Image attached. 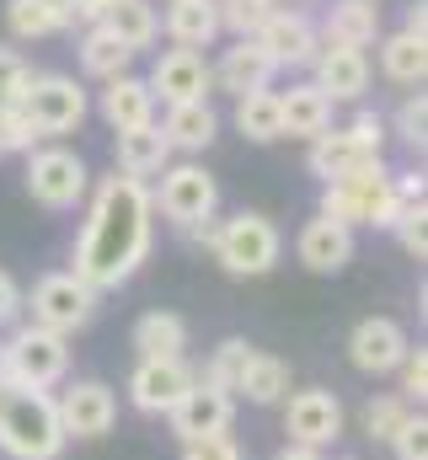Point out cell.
<instances>
[{"label":"cell","mask_w":428,"mask_h":460,"mask_svg":"<svg viewBox=\"0 0 428 460\" xmlns=\"http://www.w3.org/2000/svg\"><path fill=\"white\" fill-rule=\"evenodd\" d=\"M172 434L188 445V439H210V434H230V423H236V396H225V391H214V385H193L172 412Z\"/></svg>","instance_id":"16"},{"label":"cell","mask_w":428,"mask_h":460,"mask_svg":"<svg viewBox=\"0 0 428 460\" xmlns=\"http://www.w3.org/2000/svg\"><path fill=\"white\" fill-rule=\"evenodd\" d=\"M284 434L290 445H306V450H326L343 439V402L332 391H295L284 396Z\"/></svg>","instance_id":"13"},{"label":"cell","mask_w":428,"mask_h":460,"mask_svg":"<svg viewBox=\"0 0 428 460\" xmlns=\"http://www.w3.org/2000/svg\"><path fill=\"white\" fill-rule=\"evenodd\" d=\"M5 27H11L16 38H54V32H65L70 22L54 16V11L38 5V0H11V5H5Z\"/></svg>","instance_id":"35"},{"label":"cell","mask_w":428,"mask_h":460,"mask_svg":"<svg viewBox=\"0 0 428 460\" xmlns=\"http://www.w3.org/2000/svg\"><path fill=\"white\" fill-rule=\"evenodd\" d=\"M311 70H317V92H326V102H359L364 92H370V54L364 49H337V43H321L317 59H311Z\"/></svg>","instance_id":"17"},{"label":"cell","mask_w":428,"mask_h":460,"mask_svg":"<svg viewBox=\"0 0 428 460\" xmlns=\"http://www.w3.org/2000/svg\"><path fill=\"white\" fill-rule=\"evenodd\" d=\"M273 5H279V0H273Z\"/></svg>","instance_id":"49"},{"label":"cell","mask_w":428,"mask_h":460,"mask_svg":"<svg viewBox=\"0 0 428 460\" xmlns=\"http://www.w3.org/2000/svg\"><path fill=\"white\" fill-rule=\"evenodd\" d=\"M161 134H166L172 150L199 155V150H210L214 134H219V113H214L210 102H177V108H166V118H161Z\"/></svg>","instance_id":"25"},{"label":"cell","mask_w":428,"mask_h":460,"mask_svg":"<svg viewBox=\"0 0 428 460\" xmlns=\"http://www.w3.org/2000/svg\"><path fill=\"white\" fill-rule=\"evenodd\" d=\"M295 257L311 268V273H343L353 262V230L332 226V220H306L300 241H295Z\"/></svg>","instance_id":"21"},{"label":"cell","mask_w":428,"mask_h":460,"mask_svg":"<svg viewBox=\"0 0 428 460\" xmlns=\"http://www.w3.org/2000/svg\"><path fill=\"white\" fill-rule=\"evenodd\" d=\"M97 27H107L129 54H139V49H150V43L161 38V16H156V5H150V0H112Z\"/></svg>","instance_id":"26"},{"label":"cell","mask_w":428,"mask_h":460,"mask_svg":"<svg viewBox=\"0 0 428 460\" xmlns=\"http://www.w3.org/2000/svg\"><path fill=\"white\" fill-rule=\"evenodd\" d=\"M348 134H353V139H364L370 150H380V145H386V118H380V113H359L353 123H348Z\"/></svg>","instance_id":"43"},{"label":"cell","mask_w":428,"mask_h":460,"mask_svg":"<svg viewBox=\"0 0 428 460\" xmlns=\"http://www.w3.org/2000/svg\"><path fill=\"white\" fill-rule=\"evenodd\" d=\"M156 204H150V188L112 172L97 182L92 193V209H86V226L76 241V279L86 289H118L139 273V262L150 257V235H156Z\"/></svg>","instance_id":"1"},{"label":"cell","mask_w":428,"mask_h":460,"mask_svg":"<svg viewBox=\"0 0 428 460\" xmlns=\"http://www.w3.org/2000/svg\"><path fill=\"white\" fill-rule=\"evenodd\" d=\"M92 188V172L76 150L65 145H43V150H27V193L43 204V209H76Z\"/></svg>","instance_id":"8"},{"label":"cell","mask_w":428,"mask_h":460,"mask_svg":"<svg viewBox=\"0 0 428 460\" xmlns=\"http://www.w3.org/2000/svg\"><path fill=\"white\" fill-rule=\"evenodd\" d=\"M199 385V369L188 358H139L129 375V402L139 412H172Z\"/></svg>","instance_id":"11"},{"label":"cell","mask_w":428,"mask_h":460,"mask_svg":"<svg viewBox=\"0 0 428 460\" xmlns=\"http://www.w3.org/2000/svg\"><path fill=\"white\" fill-rule=\"evenodd\" d=\"M134 348H139V358H183L188 322L177 311H145L134 322Z\"/></svg>","instance_id":"29"},{"label":"cell","mask_w":428,"mask_h":460,"mask_svg":"<svg viewBox=\"0 0 428 460\" xmlns=\"http://www.w3.org/2000/svg\"><path fill=\"white\" fill-rule=\"evenodd\" d=\"M22 316V289H16V279L0 268V327H11Z\"/></svg>","instance_id":"44"},{"label":"cell","mask_w":428,"mask_h":460,"mask_svg":"<svg viewBox=\"0 0 428 460\" xmlns=\"http://www.w3.org/2000/svg\"><path fill=\"white\" fill-rule=\"evenodd\" d=\"M311 172H317L321 182H343V177H353V172H364V166H375L380 161V150H370L364 139H353L348 134V123L343 128H326L311 139Z\"/></svg>","instance_id":"19"},{"label":"cell","mask_w":428,"mask_h":460,"mask_svg":"<svg viewBox=\"0 0 428 460\" xmlns=\"http://www.w3.org/2000/svg\"><path fill=\"white\" fill-rule=\"evenodd\" d=\"M54 412H59L65 439H103L118 423V396L103 380H76V385H65L54 396Z\"/></svg>","instance_id":"10"},{"label":"cell","mask_w":428,"mask_h":460,"mask_svg":"<svg viewBox=\"0 0 428 460\" xmlns=\"http://www.w3.org/2000/svg\"><path fill=\"white\" fill-rule=\"evenodd\" d=\"M407 418H413V402H402L397 391H386V396H375V402L364 407V434H370L375 445H391Z\"/></svg>","instance_id":"34"},{"label":"cell","mask_w":428,"mask_h":460,"mask_svg":"<svg viewBox=\"0 0 428 460\" xmlns=\"http://www.w3.org/2000/svg\"><path fill=\"white\" fill-rule=\"evenodd\" d=\"M407 332L391 322V316H364L353 332H348V358L359 375H397L402 353H407Z\"/></svg>","instance_id":"15"},{"label":"cell","mask_w":428,"mask_h":460,"mask_svg":"<svg viewBox=\"0 0 428 460\" xmlns=\"http://www.w3.org/2000/svg\"><path fill=\"white\" fill-rule=\"evenodd\" d=\"M0 396L5 391H54L70 375V338L43 327H16L11 343H0Z\"/></svg>","instance_id":"4"},{"label":"cell","mask_w":428,"mask_h":460,"mask_svg":"<svg viewBox=\"0 0 428 460\" xmlns=\"http://www.w3.org/2000/svg\"><path fill=\"white\" fill-rule=\"evenodd\" d=\"M27 59L16 54V49H5L0 43V108H11V102H22V92H27Z\"/></svg>","instance_id":"39"},{"label":"cell","mask_w":428,"mask_h":460,"mask_svg":"<svg viewBox=\"0 0 428 460\" xmlns=\"http://www.w3.org/2000/svg\"><path fill=\"white\" fill-rule=\"evenodd\" d=\"M252 353H257V348L246 343V338H225V343L210 353V364L199 369V380L214 385V391H225V396H236V380H241V369H246Z\"/></svg>","instance_id":"33"},{"label":"cell","mask_w":428,"mask_h":460,"mask_svg":"<svg viewBox=\"0 0 428 460\" xmlns=\"http://www.w3.org/2000/svg\"><path fill=\"white\" fill-rule=\"evenodd\" d=\"M402 32H413V38H424V43H428V0H413V5H407Z\"/></svg>","instance_id":"45"},{"label":"cell","mask_w":428,"mask_h":460,"mask_svg":"<svg viewBox=\"0 0 428 460\" xmlns=\"http://www.w3.org/2000/svg\"><path fill=\"white\" fill-rule=\"evenodd\" d=\"M257 49L273 59V70H300V65H311V59H317V49H321L317 22H311L306 11L273 5V11H268V22L257 27Z\"/></svg>","instance_id":"12"},{"label":"cell","mask_w":428,"mask_h":460,"mask_svg":"<svg viewBox=\"0 0 428 460\" xmlns=\"http://www.w3.org/2000/svg\"><path fill=\"white\" fill-rule=\"evenodd\" d=\"M145 86H150V97H161L166 108H177V102H210L214 81H210L204 54H193V49H166V54L150 65Z\"/></svg>","instance_id":"14"},{"label":"cell","mask_w":428,"mask_h":460,"mask_svg":"<svg viewBox=\"0 0 428 460\" xmlns=\"http://www.w3.org/2000/svg\"><path fill=\"white\" fill-rule=\"evenodd\" d=\"M107 5H112V0H76V5H70V22L81 16L86 27H97V22H103V11H107Z\"/></svg>","instance_id":"46"},{"label":"cell","mask_w":428,"mask_h":460,"mask_svg":"<svg viewBox=\"0 0 428 460\" xmlns=\"http://www.w3.org/2000/svg\"><path fill=\"white\" fill-rule=\"evenodd\" d=\"M219 11V32H236V38H257V27L268 22L273 0H214Z\"/></svg>","instance_id":"36"},{"label":"cell","mask_w":428,"mask_h":460,"mask_svg":"<svg viewBox=\"0 0 428 460\" xmlns=\"http://www.w3.org/2000/svg\"><path fill=\"white\" fill-rule=\"evenodd\" d=\"M172 166V145L161 134V123H145V128H129L118 134V172L145 182V177H161Z\"/></svg>","instance_id":"22"},{"label":"cell","mask_w":428,"mask_h":460,"mask_svg":"<svg viewBox=\"0 0 428 460\" xmlns=\"http://www.w3.org/2000/svg\"><path fill=\"white\" fill-rule=\"evenodd\" d=\"M38 5H49L54 16H65V22H70V5H76V0H38Z\"/></svg>","instance_id":"48"},{"label":"cell","mask_w":428,"mask_h":460,"mask_svg":"<svg viewBox=\"0 0 428 460\" xmlns=\"http://www.w3.org/2000/svg\"><path fill=\"white\" fill-rule=\"evenodd\" d=\"M193 235H204V246L214 252V262H219L230 279H263V273H273V262L284 257L279 226H273L268 215H252V209H241V215L225 220V226L193 230Z\"/></svg>","instance_id":"3"},{"label":"cell","mask_w":428,"mask_h":460,"mask_svg":"<svg viewBox=\"0 0 428 460\" xmlns=\"http://www.w3.org/2000/svg\"><path fill=\"white\" fill-rule=\"evenodd\" d=\"M22 113L32 118V128L49 139V134H70L81 128L86 118V86L76 75H27V92H22Z\"/></svg>","instance_id":"9"},{"label":"cell","mask_w":428,"mask_h":460,"mask_svg":"<svg viewBox=\"0 0 428 460\" xmlns=\"http://www.w3.org/2000/svg\"><path fill=\"white\" fill-rule=\"evenodd\" d=\"M279 128L295 134V139H317V134H326V128H332V102H326V92H317L311 81L279 92Z\"/></svg>","instance_id":"24"},{"label":"cell","mask_w":428,"mask_h":460,"mask_svg":"<svg viewBox=\"0 0 428 460\" xmlns=\"http://www.w3.org/2000/svg\"><path fill=\"white\" fill-rule=\"evenodd\" d=\"M321 220L353 230V226H370V230H391L397 220V193H391V172L386 161L343 177V182H321Z\"/></svg>","instance_id":"5"},{"label":"cell","mask_w":428,"mask_h":460,"mask_svg":"<svg viewBox=\"0 0 428 460\" xmlns=\"http://www.w3.org/2000/svg\"><path fill=\"white\" fill-rule=\"evenodd\" d=\"M279 70H273V59L257 49V38H236L225 54H219V65L210 70V81L219 92H230V97H246V92H268V81H273Z\"/></svg>","instance_id":"18"},{"label":"cell","mask_w":428,"mask_h":460,"mask_svg":"<svg viewBox=\"0 0 428 460\" xmlns=\"http://www.w3.org/2000/svg\"><path fill=\"white\" fill-rule=\"evenodd\" d=\"M65 429L49 391H5L0 396V456L11 460H59Z\"/></svg>","instance_id":"2"},{"label":"cell","mask_w":428,"mask_h":460,"mask_svg":"<svg viewBox=\"0 0 428 460\" xmlns=\"http://www.w3.org/2000/svg\"><path fill=\"white\" fill-rule=\"evenodd\" d=\"M236 396H246L252 407L284 402V396H290V364L273 358V353H252L246 369H241V380H236Z\"/></svg>","instance_id":"30"},{"label":"cell","mask_w":428,"mask_h":460,"mask_svg":"<svg viewBox=\"0 0 428 460\" xmlns=\"http://www.w3.org/2000/svg\"><path fill=\"white\" fill-rule=\"evenodd\" d=\"M273 460H326V456H321V450H306V445H284Z\"/></svg>","instance_id":"47"},{"label":"cell","mask_w":428,"mask_h":460,"mask_svg":"<svg viewBox=\"0 0 428 460\" xmlns=\"http://www.w3.org/2000/svg\"><path fill=\"white\" fill-rule=\"evenodd\" d=\"M22 305L32 311V327L70 338V332H81L97 316V289H86L76 273H43Z\"/></svg>","instance_id":"7"},{"label":"cell","mask_w":428,"mask_h":460,"mask_svg":"<svg viewBox=\"0 0 428 460\" xmlns=\"http://www.w3.org/2000/svg\"><path fill=\"white\" fill-rule=\"evenodd\" d=\"M166 32L177 49H210L219 38V11L214 0H166Z\"/></svg>","instance_id":"27"},{"label":"cell","mask_w":428,"mask_h":460,"mask_svg":"<svg viewBox=\"0 0 428 460\" xmlns=\"http://www.w3.org/2000/svg\"><path fill=\"white\" fill-rule=\"evenodd\" d=\"M391 450H397V460H428V423H424V412H413V418L402 423V434L391 439Z\"/></svg>","instance_id":"41"},{"label":"cell","mask_w":428,"mask_h":460,"mask_svg":"<svg viewBox=\"0 0 428 460\" xmlns=\"http://www.w3.org/2000/svg\"><path fill=\"white\" fill-rule=\"evenodd\" d=\"M103 118L118 134L156 123V97H150V86H145L139 75H112L103 86Z\"/></svg>","instance_id":"23"},{"label":"cell","mask_w":428,"mask_h":460,"mask_svg":"<svg viewBox=\"0 0 428 460\" xmlns=\"http://www.w3.org/2000/svg\"><path fill=\"white\" fill-rule=\"evenodd\" d=\"M391 128H397V139H407L413 150H424V134H428V102H424V92H413V97L397 108Z\"/></svg>","instance_id":"38"},{"label":"cell","mask_w":428,"mask_h":460,"mask_svg":"<svg viewBox=\"0 0 428 460\" xmlns=\"http://www.w3.org/2000/svg\"><path fill=\"white\" fill-rule=\"evenodd\" d=\"M129 49L107 32V27H86L81 32V70L97 75V81H112V75H129Z\"/></svg>","instance_id":"32"},{"label":"cell","mask_w":428,"mask_h":460,"mask_svg":"<svg viewBox=\"0 0 428 460\" xmlns=\"http://www.w3.org/2000/svg\"><path fill=\"white\" fill-rule=\"evenodd\" d=\"M317 38L337 43V49H370L380 38V5L375 0H332Z\"/></svg>","instance_id":"20"},{"label":"cell","mask_w":428,"mask_h":460,"mask_svg":"<svg viewBox=\"0 0 428 460\" xmlns=\"http://www.w3.org/2000/svg\"><path fill=\"white\" fill-rule=\"evenodd\" d=\"M150 204L177 230H204L214 220V209H219V182L199 161H177V166L161 172V188L150 193Z\"/></svg>","instance_id":"6"},{"label":"cell","mask_w":428,"mask_h":460,"mask_svg":"<svg viewBox=\"0 0 428 460\" xmlns=\"http://www.w3.org/2000/svg\"><path fill=\"white\" fill-rule=\"evenodd\" d=\"M183 460H241V445L230 434H210V439H188Z\"/></svg>","instance_id":"42"},{"label":"cell","mask_w":428,"mask_h":460,"mask_svg":"<svg viewBox=\"0 0 428 460\" xmlns=\"http://www.w3.org/2000/svg\"><path fill=\"white\" fill-rule=\"evenodd\" d=\"M38 128H32V118L22 113V102H11V108H0V155H11V150H38Z\"/></svg>","instance_id":"37"},{"label":"cell","mask_w":428,"mask_h":460,"mask_svg":"<svg viewBox=\"0 0 428 460\" xmlns=\"http://www.w3.org/2000/svg\"><path fill=\"white\" fill-rule=\"evenodd\" d=\"M236 128L252 145L284 139V128H279V92H246V97H236Z\"/></svg>","instance_id":"31"},{"label":"cell","mask_w":428,"mask_h":460,"mask_svg":"<svg viewBox=\"0 0 428 460\" xmlns=\"http://www.w3.org/2000/svg\"><path fill=\"white\" fill-rule=\"evenodd\" d=\"M397 375H402V402H424L428 396V353L424 348H407L402 353V364H397Z\"/></svg>","instance_id":"40"},{"label":"cell","mask_w":428,"mask_h":460,"mask_svg":"<svg viewBox=\"0 0 428 460\" xmlns=\"http://www.w3.org/2000/svg\"><path fill=\"white\" fill-rule=\"evenodd\" d=\"M375 43H380V70H386V81H397V86H424V75H428V43L424 38H413V32H380Z\"/></svg>","instance_id":"28"}]
</instances>
